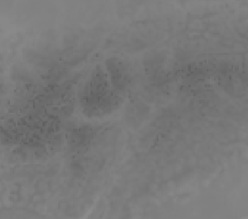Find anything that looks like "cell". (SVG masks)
Listing matches in <instances>:
<instances>
[{
  "label": "cell",
  "mask_w": 248,
  "mask_h": 219,
  "mask_svg": "<svg viewBox=\"0 0 248 219\" xmlns=\"http://www.w3.org/2000/svg\"><path fill=\"white\" fill-rule=\"evenodd\" d=\"M107 76L111 86L119 95L126 93L130 85V71L118 58H110L106 63Z\"/></svg>",
  "instance_id": "7a4b0ae2"
},
{
  "label": "cell",
  "mask_w": 248,
  "mask_h": 219,
  "mask_svg": "<svg viewBox=\"0 0 248 219\" xmlns=\"http://www.w3.org/2000/svg\"><path fill=\"white\" fill-rule=\"evenodd\" d=\"M79 101L84 114L101 117L116 110L122 99L111 86L107 72L99 66L80 90Z\"/></svg>",
  "instance_id": "6da1fadb"
}]
</instances>
